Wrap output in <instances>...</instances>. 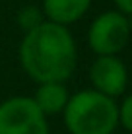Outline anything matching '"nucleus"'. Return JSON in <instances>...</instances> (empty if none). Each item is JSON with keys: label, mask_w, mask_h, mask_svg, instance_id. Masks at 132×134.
<instances>
[{"label": "nucleus", "mask_w": 132, "mask_h": 134, "mask_svg": "<svg viewBox=\"0 0 132 134\" xmlns=\"http://www.w3.org/2000/svg\"><path fill=\"white\" fill-rule=\"evenodd\" d=\"M20 62L25 74L39 82H66L78 64V49L66 25L43 20L25 31L20 43Z\"/></svg>", "instance_id": "f257e3e1"}, {"label": "nucleus", "mask_w": 132, "mask_h": 134, "mask_svg": "<svg viewBox=\"0 0 132 134\" xmlns=\"http://www.w3.org/2000/svg\"><path fill=\"white\" fill-rule=\"evenodd\" d=\"M62 117L70 134H113L119 126V105L95 90H82L70 95Z\"/></svg>", "instance_id": "f03ea898"}, {"label": "nucleus", "mask_w": 132, "mask_h": 134, "mask_svg": "<svg viewBox=\"0 0 132 134\" xmlns=\"http://www.w3.org/2000/svg\"><path fill=\"white\" fill-rule=\"evenodd\" d=\"M0 134H49L47 115L31 97H8L0 103Z\"/></svg>", "instance_id": "7ed1b4c3"}, {"label": "nucleus", "mask_w": 132, "mask_h": 134, "mask_svg": "<svg viewBox=\"0 0 132 134\" xmlns=\"http://www.w3.org/2000/svg\"><path fill=\"white\" fill-rule=\"evenodd\" d=\"M132 35L128 16L119 10L99 14L88 29V43L95 54H119Z\"/></svg>", "instance_id": "20e7f679"}, {"label": "nucleus", "mask_w": 132, "mask_h": 134, "mask_svg": "<svg viewBox=\"0 0 132 134\" xmlns=\"http://www.w3.org/2000/svg\"><path fill=\"white\" fill-rule=\"evenodd\" d=\"M89 82L91 90L109 97H119L128 86V70L119 54H97L89 66Z\"/></svg>", "instance_id": "39448f33"}, {"label": "nucleus", "mask_w": 132, "mask_h": 134, "mask_svg": "<svg viewBox=\"0 0 132 134\" xmlns=\"http://www.w3.org/2000/svg\"><path fill=\"white\" fill-rule=\"evenodd\" d=\"M89 6L91 0H43V14L49 21L68 27L82 20Z\"/></svg>", "instance_id": "423d86ee"}, {"label": "nucleus", "mask_w": 132, "mask_h": 134, "mask_svg": "<svg viewBox=\"0 0 132 134\" xmlns=\"http://www.w3.org/2000/svg\"><path fill=\"white\" fill-rule=\"evenodd\" d=\"M31 99L49 117V115H58L64 111L68 99H70V93H68L64 82H39L35 95Z\"/></svg>", "instance_id": "0eeeda50"}, {"label": "nucleus", "mask_w": 132, "mask_h": 134, "mask_svg": "<svg viewBox=\"0 0 132 134\" xmlns=\"http://www.w3.org/2000/svg\"><path fill=\"white\" fill-rule=\"evenodd\" d=\"M41 21H43V14H41V10L35 8V6H25V8L20 10V14H18V24H20V27L24 29V33L29 31V29H33V27H37Z\"/></svg>", "instance_id": "6e6552de"}, {"label": "nucleus", "mask_w": 132, "mask_h": 134, "mask_svg": "<svg viewBox=\"0 0 132 134\" xmlns=\"http://www.w3.org/2000/svg\"><path fill=\"white\" fill-rule=\"evenodd\" d=\"M119 122L132 134V93L126 95L119 105Z\"/></svg>", "instance_id": "1a4fd4ad"}, {"label": "nucleus", "mask_w": 132, "mask_h": 134, "mask_svg": "<svg viewBox=\"0 0 132 134\" xmlns=\"http://www.w3.org/2000/svg\"><path fill=\"white\" fill-rule=\"evenodd\" d=\"M117 10L122 12L124 16H132V0H113Z\"/></svg>", "instance_id": "9d476101"}]
</instances>
